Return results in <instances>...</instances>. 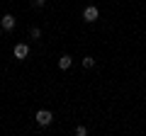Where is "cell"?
<instances>
[{
	"mask_svg": "<svg viewBox=\"0 0 146 136\" xmlns=\"http://www.w3.org/2000/svg\"><path fill=\"white\" fill-rule=\"evenodd\" d=\"M76 134H78V136H85V134H88V129L80 124V126H76Z\"/></svg>",
	"mask_w": 146,
	"mask_h": 136,
	"instance_id": "8",
	"label": "cell"
},
{
	"mask_svg": "<svg viewBox=\"0 0 146 136\" xmlns=\"http://www.w3.org/2000/svg\"><path fill=\"white\" fill-rule=\"evenodd\" d=\"M34 119H36V124H39V126H49V124L54 121V114H51L49 110H39Z\"/></svg>",
	"mask_w": 146,
	"mask_h": 136,
	"instance_id": "1",
	"label": "cell"
},
{
	"mask_svg": "<svg viewBox=\"0 0 146 136\" xmlns=\"http://www.w3.org/2000/svg\"><path fill=\"white\" fill-rule=\"evenodd\" d=\"M32 5H34V7H44V5H46V0H32Z\"/></svg>",
	"mask_w": 146,
	"mask_h": 136,
	"instance_id": "9",
	"label": "cell"
},
{
	"mask_svg": "<svg viewBox=\"0 0 146 136\" xmlns=\"http://www.w3.org/2000/svg\"><path fill=\"white\" fill-rule=\"evenodd\" d=\"M98 17H100V10H98L95 5H88V7L83 10V20H85V22H95Z\"/></svg>",
	"mask_w": 146,
	"mask_h": 136,
	"instance_id": "3",
	"label": "cell"
},
{
	"mask_svg": "<svg viewBox=\"0 0 146 136\" xmlns=\"http://www.w3.org/2000/svg\"><path fill=\"white\" fill-rule=\"evenodd\" d=\"M71 63H73V58L68 56V53H63V56L58 58V68H61V71H68V68H71Z\"/></svg>",
	"mask_w": 146,
	"mask_h": 136,
	"instance_id": "5",
	"label": "cell"
},
{
	"mask_svg": "<svg viewBox=\"0 0 146 136\" xmlns=\"http://www.w3.org/2000/svg\"><path fill=\"white\" fill-rule=\"evenodd\" d=\"M29 37L32 39H39V37H42V29H39V27H32V29H29Z\"/></svg>",
	"mask_w": 146,
	"mask_h": 136,
	"instance_id": "7",
	"label": "cell"
},
{
	"mask_svg": "<svg viewBox=\"0 0 146 136\" xmlns=\"http://www.w3.org/2000/svg\"><path fill=\"white\" fill-rule=\"evenodd\" d=\"M0 24H3V29H5V32H12V29H15V24H17V20H15V15L7 12V15H3Z\"/></svg>",
	"mask_w": 146,
	"mask_h": 136,
	"instance_id": "4",
	"label": "cell"
},
{
	"mask_svg": "<svg viewBox=\"0 0 146 136\" xmlns=\"http://www.w3.org/2000/svg\"><path fill=\"white\" fill-rule=\"evenodd\" d=\"M27 56H29V46H27L25 42L15 44V58H17V61H25Z\"/></svg>",
	"mask_w": 146,
	"mask_h": 136,
	"instance_id": "2",
	"label": "cell"
},
{
	"mask_svg": "<svg viewBox=\"0 0 146 136\" xmlns=\"http://www.w3.org/2000/svg\"><path fill=\"white\" fill-rule=\"evenodd\" d=\"M3 32H5V29H3V24H0V37H3Z\"/></svg>",
	"mask_w": 146,
	"mask_h": 136,
	"instance_id": "10",
	"label": "cell"
},
{
	"mask_svg": "<svg viewBox=\"0 0 146 136\" xmlns=\"http://www.w3.org/2000/svg\"><path fill=\"white\" fill-rule=\"evenodd\" d=\"M93 66H95V58L93 56H85L83 58V68H93Z\"/></svg>",
	"mask_w": 146,
	"mask_h": 136,
	"instance_id": "6",
	"label": "cell"
}]
</instances>
